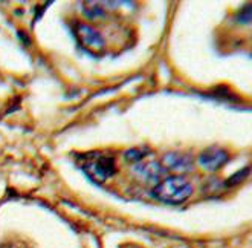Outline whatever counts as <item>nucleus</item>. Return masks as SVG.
<instances>
[{
	"label": "nucleus",
	"mask_w": 252,
	"mask_h": 248,
	"mask_svg": "<svg viewBox=\"0 0 252 248\" xmlns=\"http://www.w3.org/2000/svg\"><path fill=\"white\" fill-rule=\"evenodd\" d=\"M192 195V185L184 177H167L162 179L155 188L153 196L158 201L167 204H181Z\"/></svg>",
	"instance_id": "obj_1"
},
{
	"label": "nucleus",
	"mask_w": 252,
	"mask_h": 248,
	"mask_svg": "<svg viewBox=\"0 0 252 248\" xmlns=\"http://www.w3.org/2000/svg\"><path fill=\"white\" fill-rule=\"evenodd\" d=\"M94 155L95 156L89 158L83 164V169L89 177L98 182H102V181L109 179L110 177H113L116 172L115 159L110 156L99 155V153H94Z\"/></svg>",
	"instance_id": "obj_2"
},
{
	"label": "nucleus",
	"mask_w": 252,
	"mask_h": 248,
	"mask_svg": "<svg viewBox=\"0 0 252 248\" xmlns=\"http://www.w3.org/2000/svg\"><path fill=\"white\" fill-rule=\"evenodd\" d=\"M75 34L86 49L94 51V52H99L104 49V40H102L101 34L95 31L92 26L84 25V23H77Z\"/></svg>",
	"instance_id": "obj_3"
},
{
	"label": "nucleus",
	"mask_w": 252,
	"mask_h": 248,
	"mask_svg": "<svg viewBox=\"0 0 252 248\" xmlns=\"http://www.w3.org/2000/svg\"><path fill=\"white\" fill-rule=\"evenodd\" d=\"M228 152L221 147H210L199 155V164L208 172H216L228 161Z\"/></svg>",
	"instance_id": "obj_4"
},
{
	"label": "nucleus",
	"mask_w": 252,
	"mask_h": 248,
	"mask_svg": "<svg viewBox=\"0 0 252 248\" xmlns=\"http://www.w3.org/2000/svg\"><path fill=\"white\" fill-rule=\"evenodd\" d=\"M162 167L165 170H173V172H179V173L189 172V170H192V158L185 153L170 152L162 158Z\"/></svg>",
	"instance_id": "obj_5"
},
{
	"label": "nucleus",
	"mask_w": 252,
	"mask_h": 248,
	"mask_svg": "<svg viewBox=\"0 0 252 248\" xmlns=\"http://www.w3.org/2000/svg\"><path fill=\"white\" fill-rule=\"evenodd\" d=\"M133 172H135L138 177L144 178L145 181L159 179L162 175L167 173V170L162 167V164L155 161V159H142L141 163H138L133 167Z\"/></svg>",
	"instance_id": "obj_6"
},
{
	"label": "nucleus",
	"mask_w": 252,
	"mask_h": 248,
	"mask_svg": "<svg viewBox=\"0 0 252 248\" xmlns=\"http://www.w3.org/2000/svg\"><path fill=\"white\" fill-rule=\"evenodd\" d=\"M145 150H142V149H130V150H126L124 152V158H126V161H128V163H135V164H138V163H141L142 159H145Z\"/></svg>",
	"instance_id": "obj_7"
},
{
	"label": "nucleus",
	"mask_w": 252,
	"mask_h": 248,
	"mask_svg": "<svg viewBox=\"0 0 252 248\" xmlns=\"http://www.w3.org/2000/svg\"><path fill=\"white\" fill-rule=\"evenodd\" d=\"M249 172H251V169H249V166H246V167H245V169H242L240 172H237L235 175H232V177H231L225 184H226L228 187H232V185H237V184L243 182L245 179H248Z\"/></svg>",
	"instance_id": "obj_8"
},
{
	"label": "nucleus",
	"mask_w": 252,
	"mask_h": 248,
	"mask_svg": "<svg viewBox=\"0 0 252 248\" xmlns=\"http://www.w3.org/2000/svg\"><path fill=\"white\" fill-rule=\"evenodd\" d=\"M83 11H84V14L87 17H98V16H102L104 14V9H102L99 5H96V3H91V8H83Z\"/></svg>",
	"instance_id": "obj_9"
},
{
	"label": "nucleus",
	"mask_w": 252,
	"mask_h": 248,
	"mask_svg": "<svg viewBox=\"0 0 252 248\" xmlns=\"http://www.w3.org/2000/svg\"><path fill=\"white\" fill-rule=\"evenodd\" d=\"M252 19V12H251V5H246L245 8L240 9L239 16H237V20L242 22V23H249Z\"/></svg>",
	"instance_id": "obj_10"
}]
</instances>
